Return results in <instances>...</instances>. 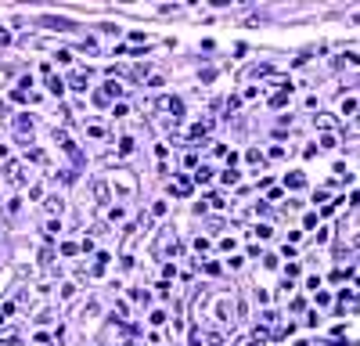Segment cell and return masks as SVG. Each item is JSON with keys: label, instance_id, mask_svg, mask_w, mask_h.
Returning <instances> with one entry per match:
<instances>
[{"label": "cell", "instance_id": "cell-1", "mask_svg": "<svg viewBox=\"0 0 360 346\" xmlns=\"http://www.w3.org/2000/svg\"><path fill=\"white\" fill-rule=\"evenodd\" d=\"M112 184H115V198H119V202H130V198L137 195V180L130 177V170H115Z\"/></svg>", "mask_w": 360, "mask_h": 346}, {"label": "cell", "instance_id": "cell-2", "mask_svg": "<svg viewBox=\"0 0 360 346\" xmlns=\"http://www.w3.org/2000/svg\"><path fill=\"white\" fill-rule=\"evenodd\" d=\"M177 252V234H173V231H162L159 234V242H155V256H166V252Z\"/></svg>", "mask_w": 360, "mask_h": 346}, {"label": "cell", "instance_id": "cell-3", "mask_svg": "<svg viewBox=\"0 0 360 346\" xmlns=\"http://www.w3.org/2000/svg\"><path fill=\"white\" fill-rule=\"evenodd\" d=\"M155 108H162V112H173V119H180V115H184L180 97H159V101H155Z\"/></svg>", "mask_w": 360, "mask_h": 346}, {"label": "cell", "instance_id": "cell-4", "mask_svg": "<svg viewBox=\"0 0 360 346\" xmlns=\"http://www.w3.org/2000/svg\"><path fill=\"white\" fill-rule=\"evenodd\" d=\"M191 188H195V180H188V177H177V180L170 184V191H173L177 198H188V195H191Z\"/></svg>", "mask_w": 360, "mask_h": 346}, {"label": "cell", "instance_id": "cell-5", "mask_svg": "<svg viewBox=\"0 0 360 346\" xmlns=\"http://www.w3.org/2000/svg\"><path fill=\"white\" fill-rule=\"evenodd\" d=\"M94 202H97V206H108V202H112V195H108V184H105V180H94Z\"/></svg>", "mask_w": 360, "mask_h": 346}, {"label": "cell", "instance_id": "cell-6", "mask_svg": "<svg viewBox=\"0 0 360 346\" xmlns=\"http://www.w3.org/2000/svg\"><path fill=\"white\" fill-rule=\"evenodd\" d=\"M4 177H7V184H22V166H18V162H7Z\"/></svg>", "mask_w": 360, "mask_h": 346}, {"label": "cell", "instance_id": "cell-7", "mask_svg": "<svg viewBox=\"0 0 360 346\" xmlns=\"http://www.w3.org/2000/svg\"><path fill=\"white\" fill-rule=\"evenodd\" d=\"M213 130V119H202V123H195L191 126V141H198V137H206V134Z\"/></svg>", "mask_w": 360, "mask_h": 346}, {"label": "cell", "instance_id": "cell-8", "mask_svg": "<svg viewBox=\"0 0 360 346\" xmlns=\"http://www.w3.org/2000/svg\"><path fill=\"white\" fill-rule=\"evenodd\" d=\"M288 97H292V87H281V90H278V94H274V97H270V108H281L284 101H288Z\"/></svg>", "mask_w": 360, "mask_h": 346}, {"label": "cell", "instance_id": "cell-9", "mask_svg": "<svg viewBox=\"0 0 360 346\" xmlns=\"http://www.w3.org/2000/svg\"><path fill=\"white\" fill-rule=\"evenodd\" d=\"M108 260H112L108 252H97V256H94V267H90V274H101V270L108 267Z\"/></svg>", "mask_w": 360, "mask_h": 346}, {"label": "cell", "instance_id": "cell-10", "mask_svg": "<svg viewBox=\"0 0 360 346\" xmlns=\"http://www.w3.org/2000/svg\"><path fill=\"white\" fill-rule=\"evenodd\" d=\"M284 184L299 191V188H306V177H303V173H288V177H284Z\"/></svg>", "mask_w": 360, "mask_h": 346}, {"label": "cell", "instance_id": "cell-11", "mask_svg": "<svg viewBox=\"0 0 360 346\" xmlns=\"http://www.w3.org/2000/svg\"><path fill=\"white\" fill-rule=\"evenodd\" d=\"M47 90H51L54 97H61V90H65V83H61L58 76H51V79H47Z\"/></svg>", "mask_w": 360, "mask_h": 346}, {"label": "cell", "instance_id": "cell-12", "mask_svg": "<svg viewBox=\"0 0 360 346\" xmlns=\"http://www.w3.org/2000/svg\"><path fill=\"white\" fill-rule=\"evenodd\" d=\"M72 90H87V72H76V76H72Z\"/></svg>", "mask_w": 360, "mask_h": 346}, {"label": "cell", "instance_id": "cell-13", "mask_svg": "<svg viewBox=\"0 0 360 346\" xmlns=\"http://www.w3.org/2000/svg\"><path fill=\"white\" fill-rule=\"evenodd\" d=\"M209 177H213V170H209V166H198V170H195V180H198V184H206Z\"/></svg>", "mask_w": 360, "mask_h": 346}, {"label": "cell", "instance_id": "cell-14", "mask_svg": "<svg viewBox=\"0 0 360 346\" xmlns=\"http://www.w3.org/2000/svg\"><path fill=\"white\" fill-rule=\"evenodd\" d=\"M130 152H133V137H123L119 141V155H130Z\"/></svg>", "mask_w": 360, "mask_h": 346}, {"label": "cell", "instance_id": "cell-15", "mask_svg": "<svg viewBox=\"0 0 360 346\" xmlns=\"http://www.w3.org/2000/svg\"><path fill=\"white\" fill-rule=\"evenodd\" d=\"M245 159H248V162H256V166H263V155H260V148H248V152H245Z\"/></svg>", "mask_w": 360, "mask_h": 346}, {"label": "cell", "instance_id": "cell-16", "mask_svg": "<svg viewBox=\"0 0 360 346\" xmlns=\"http://www.w3.org/2000/svg\"><path fill=\"white\" fill-rule=\"evenodd\" d=\"M15 126H18V130H22V134H25V130L33 134V119H25V115H18V119H15Z\"/></svg>", "mask_w": 360, "mask_h": 346}, {"label": "cell", "instance_id": "cell-17", "mask_svg": "<svg viewBox=\"0 0 360 346\" xmlns=\"http://www.w3.org/2000/svg\"><path fill=\"white\" fill-rule=\"evenodd\" d=\"M76 252H79L76 242H65V245H61V256H76Z\"/></svg>", "mask_w": 360, "mask_h": 346}, {"label": "cell", "instance_id": "cell-18", "mask_svg": "<svg viewBox=\"0 0 360 346\" xmlns=\"http://www.w3.org/2000/svg\"><path fill=\"white\" fill-rule=\"evenodd\" d=\"M61 206H65V202H61L58 195H54V198H47V209H51V213H61Z\"/></svg>", "mask_w": 360, "mask_h": 346}, {"label": "cell", "instance_id": "cell-19", "mask_svg": "<svg viewBox=\"0 0 360 346\" xmlns=\"http://www.w3.org/2000/svg\"><path fill=\"white\" fill-rule=\"evenodd\" d=\"M224 184H238V170H230V166L224 170Z\"/></svg>", "mask_w": 360, "mask_h": 346}, {"label": "cell", "instance_id": "cell-20", "mask_svg": "<svg viewBox=\"0 0 360 346\" xmlns=\"http://www.w3.org/2000/svg\"><path fill=\"white\" fill-rule=\"evenodd\" d=\"M105 94L108 97H119V94H123V87H119V83H105Z\"/></svg>", "mask_w": 360, "mask_h": 346}, {"label": "cell", "instance_id": "cell-21", "mask_svg": "<svg viewBox=\"0 0 360 346\" xmlns=\"http://www.w3.org/2000/svg\"><path fill=\"white\" fill-rule=\"evenodd\" d=\"M321 148H335V134H321Z\"/></svg>", "mask_w": 360, "mask_h": 346}, {"label": "cell", "instance_id": "cell-22", "mask_svg": "<svg viewBox=\"0 0 360 346\" xmlns=\"http://www.w3.org/2000/svg\"><path fill=\"white\" fill-rule=\"evenodd\" d=\"M0 346H18V335H11V332L0 335Z\"/></svg>", "mask_w": 360, "mask_h": 346}, {"label": "cell", "instance_id": "cell-23", "mask_svg": "<svg viewBox=\"0 0 360 346\" xmlns=\"http://www.w3.org/2000/svg\"><path fill=\"white\" fill-rule=\"evenodd\" d=\"M108 101H112V97H108L105 90H97V94H94V105H108Z\"/></svg>", "mask_w": 360, "mask_h": 346}, {"label": "cell", "instance_id": "cell-24", "mask_svg": "<svg viewBox=\"0 0 360 346\" xmlns=\"http://www.w3.org/2000/svg\"><path fill=\"white\" fill-rule=\"evenodd\" d=\"M29 159H33V162H47V155H43L40 148H33V152H29Z\"/></svg>", "mask_w": 360, "mask_h": 346}, {"label": "cell", "instance_id": "cell-25", "mask_svg": "<svg viewBox=\"0 0 360 346\" xmlns=\"http://www.w3.org/2000/svg\"><path fill=\"white\" fill-rule=\"evenodd\" d=\"M7 40H11V33H7V29H0V43H7Z\"/></svg>", "mask_w": 360, "mask_h": 346}, {"label": "cell", "instance_id": "cell-26", "mask_svg": "<svg viewBox=\"0 0 360 346\" xmlns=\"http://www.w3.org/2000/svg\"><path fill=\"white\" fill-rule=\"evenodd\" d=\"M295 346H306V343H295Z\"/></svg>", "mask_w": 360, "mask_h": 346}, {"label": "cell", "instance_id": "cell-27", "mask_svg": "<svg viewBox=\"0 0 360 346\" xmlns=\"http://www.w3.org/2000/svg\"><path fill=\"white\" fill-rule=\"evenodd\" d=\"M0 238H4V231H0Z\"/></svg>", "mask_w": 360, "mask_h": 346}]
</instances>
